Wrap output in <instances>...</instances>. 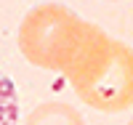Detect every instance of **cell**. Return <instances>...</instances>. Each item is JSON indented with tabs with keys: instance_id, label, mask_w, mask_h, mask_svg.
I'll list each match as a JSON object with an SVG mask.
<instances>
[{
	"instance_id": "6da1fadb",
	"label": "cell",
	"mask_w": 133,
	"mask_h": 125,
	"mask_svg": "<svg viewBox=\"0 0 133 125\" xmlns=\"http://www.w3.org/2000/svg\"><path fill=\"white\" fill-rule=\"evenodd\" d=\"M64 77L77 98L98 112L112 115L133 107V48L112 40L91 21Z\"/></svg>"
},
{
	"instance_id": "7a4b0ae2",
	"label": "cell",
	"mask_w": 133,
	"mask_h": 125,
	"mask_svg": "<svg viewBox=\"0 0 133 125\" xmlns=\"http://www.w3.org/2000/svg\"><path fill=\"white\" fill-rule=\"evenodd\" d=\"M88 32V21H83L69 8L56 3H43L32 8L19 27V51L29 64L40 69L61 72L75 59L77 48Z\"/></svg>"
},
{
	"instance_id": "3957f363",
	"label": "cell",
	"mask_w": 133,
	"mask_h": 125,
	"mask_svg": "<svg viewBox=\"0 0 133 125\" xmlns=\"http://www.w3.org/2000/svg\"><path fill=\"white\" fill-rule=\"evenodd\" d=\"M24 125H85V120L64 101H45L27 115Z\"/></svg>"
},
{
	"instance_id": "277c9868",
	"label": "cell",
	"mask_w": 133,
	"mask_h": 125,
	"mask_svg": "<svg viewBox=\"0 0 133 125\" xmlns=\"http://www.w3.org/2000/svg\"><path fill=\"white\" fill-rule=\"evenodd\" d=\"M0 125H19V93L3 72H0Z\"/></svg>"
},
{
	"instance_id": "5b68a950",
	"label": "cell",
	"mask_w": 133,
	"mask_h": 125,
	"mask_svg": "<svg viewBox=\"0 0 133 125\" xmlns=\"http://www.w3.org/2000/svg\"><path fill=\"white\" fill-rule=\"evenodd\" d=\"M128 125H133V120H130V122H128Z\"/></svg>"
}]
</instances>
